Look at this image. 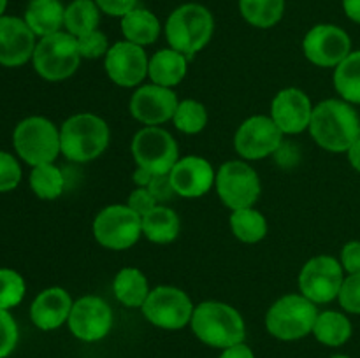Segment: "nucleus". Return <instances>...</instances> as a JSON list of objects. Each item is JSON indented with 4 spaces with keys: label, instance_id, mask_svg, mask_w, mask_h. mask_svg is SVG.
<instances>
[{
    "label": "nucleus",
    "instance_id": "nucleus-1",
    "mask_svg": "<svg viewBox=\"0 0 360 358\" xmlns=\"http://www.w3.org/2000/svg\"><path fill=\"white\" fill-rule=\"evenodd\" d=\"M309 133L313 140L330 153H347L360 139V116L343 98H327L313 107Z\"/></svg>",
    "mask_w": 360,
    "mask_h": 358
},
{
    "label": "nucleus",
    "instance_id": "nucleus-2",
    "mask_svg": "<svg viewBox=\"0 0 360 358\" xmlns=\"http://www.w3.org/2000/svg\"><path fill=\"white\" fill-rule=\"evenodd\" d=\"M190 326L200 343L218 350L245 343L246 337V325L241 312L218 300H206L195 305Z\"/></svg>",
    "mask_w": 360,
    "mask_h": 358
},
{
    "label": "nucleus",
    "instance_id": "nucleus-3",
    "mask_svg": "<svg viewBox=\"0 0 360 358\" xmlns=\"http://www.w3.org/2000/svg\"><path fill=\"white\" fill-rule=\"evenodd\" d=\"M214 32V18L202 4L188 2L176 7L165 21L169 46L192 58L210 44Z\"/></svg>",
    "mask_w": 360,
    "mask_h": 358
},
{
    "label": "nucleus",
    "instance_id": "nucleus-4",
    "mask_svg": "<svg viewBox=\"0 0 360 358\" xmlns=\"http://www.w3.org/2000/svg\"><path fill=\"white\" fill-rule=\"evenodd\" d=\"M109 125L97 114L79 112L70 116L60 128L62 154L76 164H86L101 157L109 146Z\"/></svg>",
    "mask_w": 360,
    "mask_h": 358
},
{
    "label": "nucleus",
    "instance_id": "nucleus-5",
    "mask_svg": "<svg viewBox=\"0 0 360 358\" xmlns=\"http://www.w3.org/2000/svg\"><path fill=\"white\" fill-rule=\"evenodd\" d=\"M13 146L18 157L30 167L55 164L56 157L62 153L60 130L44 116H28L14 128Z\"/></svg>",
    "mask_w": 360,
    "mask_h": 358
},
{
    "label": "nucleus",
    "instance_id": "nucleus-6",
    "mask_svg": "<svg viewBox=\"0 0 360 358\" xmlns=\"http://www.w3.org/2000/svg\"><path fill=\"white\" fill-rule=\"evenodd\" d=\"M319 309L302 293L278 298L266 314V329L280 340H299L313 332Z\"/></svg>",
    "mask_w": 360,
    "mask_h": 358
},
{
    "label": "nucleus",
    "instance_id": "nucleus-7",
    "mask_svg": "<svg viewBox=\"0 0 360 358\" xmlns=\"http://www.w3.org/2000/svg\"><path fill=\"white\" fill-rule=\"evenodd\" d=\"M81 62V53L77 48V39L69 32H56L37 41L32 63L42 79L56 81L69 79L77 70Z\"/></svg>",
    "mask_w": 360,
    "mask_h": 358
},
{
    "label": "nucleus",
    "instance_id": "nucleus-8",
    "mask_svg": "<svg viewBox=\"0 0 360 358\" xmlns=\"http://www.w3.org/2000/svg\"><path fill=\"white\" fill-rule=\"evenodd\" d=\"M91 228L102 248L123 251L132 248L143 235V218L125 204H112L98 211Z\"/></svg>",
    "mask_w": 360,
    "mask_h": 358
},
{
    "label": "nucleus",
    "instance_id": "nucleus-9",
    "mask_svg": "<svg viewBox=\"0 0 360 358\" xmlns=\"http://www.w3.org/2000/svg\"><path fill=\"white\" fill-rule=\"evenodd\" d=\"M137 167L151 174H169L179 160V147L174 137L162 126H144L134 135L130 144Z\"/></svg>",
    "mask_w": 360,
    "mask_h": 358
},
{
    "label": "nucleus",
    "instance_id": "nucleus-10",
    "mask_svg": "<svg viewBox=\"0 0 360 358\" xmlns=\"http://www.w3.org/2000/svg\"><path fill=\"white\" fill-rule=\"evenodd\" d=\"M214 188L231 211L253 207L262 192L257 171L243 160L225 161L217 172Z\"/></svg>",
    "mask_w": 360,
    "mask_h": 358
},
{
    "label": "nucleus",
    "instance_id": "nucleus-11",
    "mask_svg": "<svg viewBox=\"0 0 360 358\" xmlns=\"http://www.w3.org/2000/svg\"><path fill=\"white\" fill-rule=\"evenodd\" d=\"M193 309L192 298L181 288L162 284L150 291L141 311L158 329L179 330L192 321Z\"/></svg>",
    "mask_w": 360,
    "mask_h": 358
},
{
    "label": "nucleus",
    "instance_id": "nucleus-12",
    "mask_svg": "<svg viewBox=\"0 0 360 358\" xmlns=\"http://www.w3.org/2000/svg\"><path fill=\"white\" fill-rule=\"evenodd\" d=\"M345 269L340 260L329 255L313 256L299 272V290L313 304H329L340 295Z\"/></svg>",
    "mask_w": 360,
    "mask_h": 358
},
{
    "label": "nucleus",
    "instance_id": "nucleus-13",
    "mask_svg": "<svg viewBox=\"0 0 360 358\" xmlns=\"http://www.w3.org/2000/svg\"><path fill=\"white\" fill-rule=\"evenodd\" d=\"M283 146V132L271 116L246 118L234 135V147L245 160H262L276 154Z\"/></svg>",
    "mask_w": 360,
    "mask_h": 358
},
{
    "label": "nucleus",
    "instance_id": "nucleus-14",
    "mask_svg": "<svg viewBox=\"0 0 360 358\" xmlns=\"http://www.w3.org/2000/svg\"><path fill=\"white\" fill-rule=\"evenodd\" d=\"M302 53L313 65L336 69L352 53V39L336 25H315L302 39Z\"/></svg>",
    "mask_w": 360,
    "mask_h": 358
},
{
    "label": "nucleus",
    "instance_id": "nucleus-15",
    "mask_svg": "<svg viewBox=\"0 0 360 358\" xmlns=\"http://www.w3.org/2000/svg\"><path fill=\"white\" fill-rule=\"evenodd\" d=\"M67 323L76 339L83 343H97L111 332L112 309L104 298L84 295L74 302Z\"/></svg>",
    "mask_w": 360,
    "mask_h": 358
},
{
    "label": "nucleus",
    "instance_id": "nucleus-16",
    "mask_svg": "<svg viewBox=\"0 0 360 358\" xmlns=\"http://www.w3.org/2000/svg\"><path fill=\"white\" fill-rule=\"evenodd\" d=\"M148 58L143 46L120 41L109 48L104 56V69L109 79L122 88L139 86L148 76Z\"/></svg>",
    "mask_w": 360,
    "mask_h": 358
},
{
    "label": "nucleus",
    "instance_id": "nucleus-17",
    "mask_svg": "<svg viewBox=\"0 0 360 358\" xmlns=\"http://www.w3.org/2000/svg\"><path fill=\"white\" fill-rule=\"evenodd\" d=\"M179 100L172 88L143 84L130 97V114L144 126H160L174 116Z\"/></svg>",
    "mask_w": 360,
    "mask_h": 358
},
{
    "label": "nucleus",
    "instance_id": "nucleus-18",
    "mask_svg": "<svg viewBox=\"0 0 360 358\" xmlns=\"http://www.w3.org/2000/svg\"><path fill=\"white\" fill-rule=\"evenodd\" d=\"M311 98L299 88L278 91L271 102V118L283 135H295L309 128L313 116Z\"/></svg>",
    "mask_w": 360,
    "mask_h": 358
},
{
    "label": "nucleus",
    "instance_id": "nucleus-19",
    "mask_svg": "<svg viewBox=\"0 0 360 358\" xmlns=\"http://www.w3.org/2000/svg\"><path fill=\"white\" fill-rule=\"evenodd\" d=\"M169 178L176 195L185 199H199L214 186L217 172L206 158L188 154L176 161L172 171L169 172Z\"/></svg>",
    "mask_w": 360,
    "mask_h": 358
},
{
    "label": "nucleus",
    "instance_id": "nucleus-20",
    "mask_svg": "<svg viewBox=\"0 0 360 358\" xmlns=\"http://www.w3.org/2000/svg\"><path fill=\"white\" fill-rule=\"evenodd\" d=\"M37 35L25 20L16 16H0V65L21 67L32 60Z\"/></svg>",
    "mask_w": 360,
    "mask_h": 358
},
{
    "label": "nucleus",
    "instance_id": "nucleus-21",
    "mask_svg": "<svg viewBox=\"0 0 360 358\" xmlns=\"http://www.w3.org/2000/svg\"><path fill=\"white\" fill-rule=\"evenodd\" d=\"M74 300L69 291L60 286L42 290L30 305V319L39 330H56L67 323Z\"/></svg>",
    "mask_w": 360,
    "mask_h": 358
},
{
    "label": "nucleus",
    "instance_id": "nucleus-22",
    "mask_svg": "<svg viewBox=\"0 0 360 358\" xmlns=\"http://www.w3.org/2000/svg\"><path fill=\"white\" fill-rule=\"evenodd\" d=\"M25 23L37 37L62 32L65 6L60 0H30L25 9Z\"/></svg>",
    "mask_w": 360,
    "mask_h": 358
},
{
    "label": "nucleus",
    "instance_id": "nucleus-23",
    "mask_svg": "<svg viewBox=\"0 0 360 358\" xmlns=\"http://www.w3.org/2000/svg\"><path fill=\"white\" fill-rule=\"evenodd\" d=\"M188 69V58L172 48L155 53L148 63V77L158 86L172 88L181 83Z\"/></svg>",
    "mask_w": 360,
    "mask_h": 358
},
{
    "label": "nucleus",
    "instance_id": "nucleus-24",
    "mask_svg": "<svg viewBox=\"0 0 360 358\" xmlns=\"http://www.w3.org/2000/svg\"><path fill=\"white\" fill-rule=\"evenodd\" d=\"M150 291L148 277L144 276L143 270L136 269V267L122 269L112 281V293H115L116 300L130 309L143 307Z\"/></svg>",
    "mask_w": 360,
    "mask_h": 358
},
{
    "label": "nucleus",
    "instance_id": "nucleus-25",
    "mask_svg": "<svg viewBox=\"0 0 360 358\" xmlns=\"http://www.w3.org/2000/svg\"><path fill=\"white\" fill-rule=\"evenodd\" d=\"M181 230V220L171 207L158 204L143 216V235L155 244H169Z\"/></svg>",
    "mask_w": 360,
    "mask_h": 358
},
{
    "label": "nucleus",
    "instance_id": "nucleus-26",
    "mask_svg": "<svg viewBox=\"0 0 360 358\" xmlns=\"http://www.w3.org/2000/svg\"><path fill=\"white\" fill-rule=\"evenodd\" d=\"M120 27H122L125 41L143 46V48L148 44H153L162 30L158 18L151 11L139 6L122 18Z\"/></svg>",
    "mask_w": 360,
    "mask_h": 358
},
{
    "label": "nucleus",
    "instance_id": "nucleus-27",
    "mask_svg": "<svg viewBox=\"0 0 360 358\" xmlns=\"http://www.w3.org/2000/svg\"><path fill=\"white\" fill-rule=\"evenodd\" d=\"M352 321L338 311H323L316 316L315 326H313V336L319 343L326 346L338 347L343 346L352 337Z\"/></svg>",
    "mask_w": 360,
    "mask_h": 358
},
{
    "label": "nucleus",
    "instance_id": "nucleus-28",
    "mask_svg": "<svg viewBox=\"0 0 360 358\" xmlns=\"http://www.w3.org/2000/svg\"><path fill=\"white\" fill-rule=\"evenodd\" d=\"M101 13L95 0H72L65 7V21L63 28L74 37H81L90 32L98 30L101 23Z\"/></svg>",
    "mask_w": 360,
    "mask_h": 358
},
{
    "label": "nucleus",
    "instance_id": "nucleus-29",
    "mask_svg": "<svg viewBox=\"0 0 360 358\" xmlns=\"http://www.w3.org/2000/svg\"><path fill=\"white\" fill-rule=\"evenodd\" d=\"M231 230L241 242L255 244L267 235V220L255 207L236 209L231 214Z\"/></svg>",
    "mask_w": 360,
    "mask_h": 358
},
{
    "label": "nucleus",
    "instance_id": "nucleus-30",
    "mask_svg": "<svg viewBox=\"0 0 360 358\" xmlns=\"http://www.w3.org/2000/svg\"><path fill=\"white\" fill-rule=\"evenodd\" d=\"M334 88L348 104H360V49L352 51L334 69Z\"/></svg>",
    "mask_w": 360,
    "mask_h": 358
},
{
    "label": "nucleus",
    "instance_id": "nucleus-31",
    "mask_svg": "<svg viewBox=\"0 0 360 358\" xmlns=\"http://www.w3.org/2000/svg\"><path fill=\"white\" fill-rule=\"evenodd\" d=\"M239 11L252 27L273 28L283 18L285 0H239Z\"/></svg>",
    "mask_w": 360,
    "mask_h": 358
},
{
    "label": "nucleus",
    "instance_id": "nucleus-32",
    "mask_svg": "<svg viewBox=\"0 0 360 358\" xmlns=\"http://www.w3.org/2000/svg\"><path fill=\"white\" fill-rule=\"evenodd\" d=\"M30 188L42 200H55L65 190V175L55 164H42L32 167Z\"/></svg>",
    "mask_w": 360,
    "mask_h": 358
},
{
    "label": "nucleus",
    "instance_id": "nucleus-33",
    "mask_svg": "<svg viewBox=\"0 0 360 358\" xmlns=\"http://www.w3.org/2000/svg\"><path fill=\"white\" fill-rule=\"evenodd\" d=\"M172 123L176 128L186 135H195V133L202 132L207 125V111L204 104L193 98H185L176 107L174 116H172Z\"/></svg>",
    "mask_w": 360,
    "mask_h": 358
},
{
    "label": "nucleus",
    "instance_id": "nucleus-34",
    "mask_svg": "<svg viewBox=\"0 0 360 358\" xmlns=\"http://www.w3.org/2000/svg\"><path fill=\"white\" fill-rule=\"evenodd\" d=\"M27 284L23 276L13 269H0V309H13L23 300Z\"/></svg>",
    "mask_w": 360,
    "mask_h": 358
},
{
    "label": "nucleus",
    "instance_id": "nucleus-35",
    "mask_svg": "<svg viewBox=\"0 0 360 358\" xmlns=\"http://www.w3.org/2000/svg\"><path fill=\"white\" fill-rule=\"evenodd\" d=\"M21 165L16 157L7 151H0V193L13 192L21 183Z\"/></svg>",
    "mask_w": 360,
    "mask_h": 358
},
{
    "label": "nucleus",
    "instance_id": "nucleus-36",
    "mask_svg": "<svg viewBox=\"0 0 360 358\" xmlns=\"http://www.w3.org/2000/svg\"><path fill=\"white\" fill-rule=\"evenodd\" d=\"M77 48H79L81 58L95 60L105 56L109 51V41L108 35L101 30H94L86 35H81L77 37Z\"/></svg>",
    "mask_w": 360,
    "mask_h": 358
},
{
    "label": "nucleus",
    "instance_id": "nucleus-37",
    "mask_svg": "<svg viewBox=\"0 0 360 358\" xmlns=\"http://www.w3.org/2000/svg\"><path fill=\"white\" fill-rule=\"evenodd\" d=\"M20 332L13 314L7 309H0V358H7L16 347Z\"/></svg>",
    "mask_w": 360,
    "mask_h": 358
},
{
    "label": "nucleus",
    "instance_id": "nucleus-38",
    "mask_svg": "<svg viewBox=\"0 0 360 358\" xmlns=\"http://www.w3.org/2000/svg\"><path fill=\"white\" fill-rule=\"evenodd\" d=\"M338 300L347 312L360 314V274H348L345 277Z\"/></svg>",
    "mask_w": 360,
    "mask_h": 358
},
{
    "label": "nucleus",
    "instance_id": "nucleus-39",
    "mask_svg": "<svg viewBox=\"0 0 360 358\" xmlns=\"http://www.w3.org/2000/svg\"><path fill=\"white\" fill-rule=\"evenodd\" d=\"M127 206L130 207V209L134 211V213L139 214L141 218L144 216V214L150 213L153 207L158 206V202L155 200V197L151 195L150 190L148 188H141V186H137L136 190H134L132 193H130L129 197V202H127Z\"/></svg>",
    "mask_w": 360,
    "mask_h": 358
},
{
    "label": "nucleus",
    "instance_id": "nucleus-40",
    "mask_svg": "<svg viewBox=\"0 0 360 358\" xmlns=\"http://www.w3.org/2000/svg\"><path fill=\"white\" fill-rule=\"evenodd\" d=\"M150 190L151 195L155 197L158 204H165L176 195L174 188H172V183L169 174H162V175H153V179L150 181V185L146 186Z\"/></svg>",
    "mask_w": 360,
    "mask_h": 358
},
{
    "label": "nucleus",
    "instance_id": "nucleus-41",
    "mask_svg": "<svg viewBox=\"0 0 360 358\" xmlns=\"http://www.w3.org/2000/svg\"><path fill=\"white\" fill-rule=\"evenodd\" d=\"M340 262L345 272L360 274V241H350L343 246Z\"/></svg>",
    "mask_w": 360,
    "mask_h": 358
},
{
    "label": "nucleus",
    "instance_id": "nucleus-42",
    "mask_svg": "<svg viewBox=\"0 0 360 358\" xmlns=\"http://www.w3.org/2000/svg\"><path fill=\"white\" fill-rule=\"evenodd\" d=\"M139 0H95V4L98 6V9L102 13L109 14V16H115L122 20L125 14H129L130 11H134L137 7Z\"/></svg>",
    "mask_w": 360,
    "mask_h": 358
},
{
    "label": "nucleus",
    "instance_id": "nucleus-43",
    "mask_svg": "<svg viewBox=\"0 0 360 358\" xmlns=\"http://www.w3.org/2000/svg\"><path fill=\"white\" fill-rule=\"evenodd\" d=\"M220 358H255V354H253L252 347L246 346L245 343H241L236 344V346L225 347V350L221 351Z\"/></svg>",
    "mask_w": 360,
    "mask_h": 358
},
{
    "label": "nucleus",
    "instance_id": "nucleus-44",
    "mask_svg": "<svg viewBox=\"0 0 360 358\" xmlns=\"http://www.w3.org/2000/svg\"><path fill=\"white\" fill-rule=\"evenodd\" d=\"M343 11L354 23L360 25V0H341Z\"/></svg>",
    "mask_w": 360,
    "mask_h": 358
},
{
    "label": "nucleus",
    "instance_id": "nucleus-45",
    "mask_svg": "<svg viewBox=\"0 0 360 358\" xmlns=\"http://www.w3.org/2000/svg\"><path fill=\"white\" fill-rule=\"evenodd\" d=\"M155 174H151L150 171H146V168H141L137 167L136 172H134V183H136L137 186H141V188H146L148 185H150V181L153 179Z\"/></svg>",
    "mask_w": 360,
    "mask_h": 358
},
{
    "label": "nucleus",
    "instance_id": "nucleus-46",
    "mask_svg": "<svg viewBox=\"0 0 360 358\" xmlns=\"http://www.w3.org/2000/svg\"><path fill=\"white\" fill-rule=\"evenodd\" d=\"M347 154H348V161H350L352 167H354L357 172H360V139L357 140V142L352 144V147L347 151Z\"/></svg>",
    "mask_w": 360,
    "mask_h": 358
},
{
    "label": "nucleus",
    "instance_id": "nucleus-47",
    "mask_svg": "<svg viewBox=\"0 0 360 358\" xmlns=\"http://www.w3.org/2000/svg\"><path fill=\"white\" fill-rule=\"evenodd\" d=\"M6 7H7V0H0V16H4V13H6Z\"/></svg>",
    "mask_w": 360,
    "mask_h": 358
},
{
    "label": "nucleus",
    "instance_id": "nucleus-48",
    "mask_svg": "<svg viewBox=\"0 0 360 358\" xmlns=\"http://www.w3.org/2000/svg\"><path fill=\"white\" fill-rule=\"evenodd\" d=\"M333 358H347V357H343V354H338V357H333Z\"/></svg>",
    "mask_w": 360,
    "mask_h": 358
}]
</instances>
